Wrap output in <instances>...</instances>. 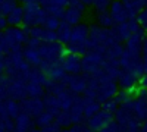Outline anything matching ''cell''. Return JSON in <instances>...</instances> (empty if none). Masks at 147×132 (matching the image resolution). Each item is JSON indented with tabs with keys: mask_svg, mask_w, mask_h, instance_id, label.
I'll return each instance as SVG.
<instances>
[{
	"mask_svg": "<svg viewBox=\"0 0 147 132\" xmlns=\"http://www.w3.org/2000/svg\"><path fill=\"white\" fill-rule=\"evenodd\" d=\"M9 27H21L24 21V7L22 5H15L9 13L6 15Z\"/></svg>",
	"mask_w": 147,
	"mask_h": 132,
	"instance_id": "obj_11",
	"label": "cell"
},
{
	"mask_svg": "<svg viewBox=\"0 0 147 132\" xmlns=\"http://www.w3.org/2000/svg\"><path fill=\"white\" fill-rule=\"evenodd\" d=\"M82 13H84V10L77 7V6H71L68 5L63 10V15H62V22L68 23V25L74 27V25H77V23L81 22V18H82Z\"/></svg>",
	"mask_w": 147,
	"mask_h": 132,
	"instance_id": "obj_9",
	"label": "cell"
},
{
	"mask_svg": "<svg viewBox=\"0 0 147 132\" xmlns=\"http://www.w3.org/2000/svg\"><path fill=\"white\" fill-rule=\"evenodd\" d=\"M112 115H113V113H110V112H107V110L100 109L96 115H93V116L90 117V128L94 129V131H100V129L106 128L110 122L113 121Z\"/></svg>",
	"mask_w": 147,
	"mask_h": 132,
	"instance_id": "obj_7",
	"label": "cell"
},
{
	"mask_svg": "<svg viewBox=\"0 0 147 132\" xmlns=\"http://www.w3.org/2000/svg\"><path fill=\"white\" fill-rule=\"evenodd\" d=\"M141 57L147 62V34H146V37L143 40V46H141Z\"/></svg>",
	"mask_w": 147,
	"mask_h": 132,
	"instance_id": "obj_20",
	"label": "cell"
},
{
	"mask_svg": "<svg viewBox=\"0 0 147 132\" xmlns=\"http://www.w3.org/2000/svg\"><path fill=\"white\" fill-rule=\"evenodd\" d=\"M97 22H99V25L103 27V28H112L113 27V21L109 15V10L97 12Z\"/></svg>",
	"mask_w": 147,
	"mask_h": 132,
	"instance_id": "obj_15",
	"label": "cell"
},
{
	"mask_svg": "<svg viewBox=\"0 0 147 132\" xmlns=\"http://www.w3.org/2000/svg\"><path fill=\"white\" fill-rule=\"evenodd\" d=\"M59 63L65 69L66 74H81L82 72V56L75 54L72 52L65 50V53L62 54V57H60Z\"/></svg>",
	"mask_w": 147,
	"mask_h": 132,
	"instance_id": "obj_2",
	"label": "cell"
},
{
	"mask_svg": "<svg viewBox=\"0 0 147 132\" xmlns=\"http://www.w3.org/2000/svg\"><path fill=\"white\" fill-rule=\"evenodd\" d=\"M6 0H0V15H2V9H3V5H5Z\"/></svg>",
	"mask_w": 147,
	"mask_h": 132,
	"instance_id": "obj_23",
	"label": "cell"
},
{
	"mask_svg": "<svg viewBox=\"0 0 147 132\" xmlns=\"http://www.w3.org/2000/svg\"><path fill=\"white\" fill-rule=\"evenodd\" d=\"M88 32H90V27L85 25V23H77L74 25L71 29V35L69 40L65 44L66 50L72 52L75 54L84 56L87 53V41H88Z\"/></svg>",
	"mask_w": 147,
	"mask_h": 132,
	"instance_id": "obj_1",
	"label": "cell"
},
{
	"mask_svg": "<svg viewBox=\"0 0 147 132\" xmlns=\"http://www.w3.org/2000/svg\"><path fill=\"white\" fill-rule=\"evenodd\" d=\"M137 22H138V25L147 32V6H144L140 12H138V15L136 16Z\"/></svg>",
	"mask_w": 147,
	"mask_h": 132,
	"instance_id": "obj_17",
	"label": "cell"
},
{
	"mask_svg": "<svg viewBox=\"0 0 147 132\" xmlns=\"http://www.w3.org/2000/svg\"><path fill=\"white\" fill-rule=\"evenodd\" d=\"M52 119H53V115L50 113V112H41L38 116H37V123H38L40 126H49L50 125V122H52Z\"/></svg>",
	"mask_w": 147,
	"mask_h": 132,
	"instance_id": "obj_16",
	"label": "cell"
},
{
	"mask_svg": "<svg viewBox=\"0 0 147 132\" xmlns=\"http://www.w3.org/2000/svg\"><path fill=\"white\" fill-rule=\"evenodd\" d=\"M71 29H72V27H71V25H68V23H65V22H60L59 28L56 29L57 41H59V43H62V44L65 46V44L68 43V40H69V35H71Z\"/></svg>",
	"mask_w": 147,
	"mask_h": 132,
	"instance_id": "obj_14",
	"label": "cell"
},
{
	"mask_svg": "<svg viewBox=\"0 0 147 132\" xmlns=\"http://www.w3.org/2000/svg\"><path fill=\"white\" fill-rule=\"evenodd\" d=\"M140 82V78L131 70H121V74L116 79V84L121 90H134Z\"/></svg>",
	"mask_w": 147,
	"mask_h": 132,
	"instance_id": "obj_6",
	"label": "cell"
},
{
	"mask_svg": "<svg viewBox=\"0 0 147 132\" xmlns=\"http://www.w3.org/2000/svg\"><path fill=\"white\" fill-rule=\"evenodd\" d=\"M109 15L113 21V25L115 23H122L128 21V15H127V10L124 7V5L121 3V0H112V3L109 6Z\"/></svg>",
	"mask_w": 147,
	"mask_h": 132,
	"instance_id": "obj_8",
	"label": "cell"
},
{
	"mask_svg": "<svg viewBox=\"0 0 147 132\" xmlns=\"http://www.w3.org/2000/svg\"><path fill=\"white\" fill-rule=\"evenodd\" d=\"M5 72V56L0 57V75Z\"/></svg>",
	"mask_w": 147,
	"mask_h": 132,
	"instance_id": "obj_22",
	"label": "cell"
},
{
	"mask_svg": "<svg viewBox=\"0 0 147 132\" xmlns=\"http://www.w3.org/2000/svg\"><path fill=\"white\" fill-rule=\"evenodd\" d=\"M21 110H24V113H27L30 116L37 117L44 110V103L38 97H30V98L25 97L21 103Z\"/></svg>",
	"mask_w": 147,
	"mask_h": 132,
	"instance_id": "obj_5",
	"label": "cell"
},
{
	"mask_svg": "<svg viewBox=\"0 0 147 132\" xmlns=\"http://www.w3.org/2000/svg\"><path fill=\"white\" fill-rule=\"evenodd\" d=\"M141 128H143V129H144V132H147V121H146V122H144V125H143V126H141Z\"/></svg>",
	"mask_w": 147,
	"mask_h": 132,
	"instance_id": "obj_24",
	"label": "cell"
},
{
	"mask_svg": "<svg viewBox=\"0 0 147 132\" xmlns=\"http://www.w3.org/2000/svg\"><path fill=\"white\" fill-rule=\"evenodd\" d=\"M40 3H41L43 7H49V6L66 7L68 6V0H40Z\"/></svg>",
	"mask_w": 147,
	"mask_h": 132,
	"instance_id": "obj_19",
	"label": "cell"
},
{
	"mask_svg": "<svg viewBox=\"0 0 147 132\" xmlns=\"http://www.w3.org/2000/svg\"><path fill=\"white\" fill-rule=\"evenodd\" d=\"M122 53H124V46L121 43H115L112 46H109L105 50V57L106 59H113V60H119Z\"/></svg>",
	"mask_w": 147,
	"mask_h": 132,
	"instance_id": "obj_13",
	"label": "cell"
},
{
	"mask_svg": "<svg viewBox=\"0 0 147 132\" xmlns=\"http://www.w3.org/2000/svg\"><path fill=\"white\" fill-rule=\"evenodd\" d=\"M65 87L74 92V94H81L87 88V75L81 74H68L63 79Z\"/></svg>",
	"mask_w": 147,
	"mask_h": 132,
	"instance_id": "obj_4",
	"label": "cell"
},
{
	"mask_svg": "<svg viewBox=\"0 0 147 132\" xmlns=\"http://www.w3.org/2000/svg\"><path fill=\"white\" fill-rule=\"evenodd\" d=\"M112 0H93L91 6L97 10V12H103V10H107Z\"/></svg>",
	"mask_w": 147,
	"mask_h": 132,
	"instance_id": "obj_18",
	"label": "cell"
},
{
	"mask_svg": "<svg viewBox=\"0 0 147 132\" xmlns=\"http://www.w3.org/2000/svg\"><path fill=\"white\" fill-rule=\"evenodd\" d=\"M138 28H140V25H138L137 19L134 18V19H128L125 22H122V23H115V25L112 27V31L115 32V35H116V38H118L119 43H122V41L125 43L129 38V35L134 31H137Z\"/></svg>",
	"mask_w": 147,
	"mask_h": 132,
	"instance_id": "obj_3",
	"label": "cell"
},
{
	"mask_svg": "<svg viewBox=\"0 0 147 132\" xmlns=\"http://www.w3.org/2000/svg\"><path fill=\"white\" fill-rule=\"evenodd\" d=\"M121 3L124 5V7L127 10L128 19H134L138 15V12L144 7L141 0H121Z\"/></svg>",
	"mask_w": 147,
	"mask_h": 132,
	"instance_id": "obj_12",
	"label": "cell"
},
{
	"mask_svg": "<svg viewBox=\"0 0 147 132\" xmlns=\"http://www.w3.org/2000/svg\"><path fill=\"white\" fill-rule=\"evenodd\" d=\"M10 2H15V3H16V2H18V0H10Z\"/></svg>",
	"mask_w": 147,
	"mask_h": 132,
	"instance_id": "obj_25",
	"label": "cell"
},
{
	"mask_svg": "<svg viewBox=\"0 0 147 132\" xmlns=\"http://www.w3.org/2000/svg\"><path fill=\"white\" fill-rule=\"evenodd\" d=\"M9 27V23H7V19H6V16H3V15H0V31H5L6 28Z\"/></svg>",
	"mask_w": 147,
	"mask_h": 132,
	"instance_id": "obj_21",
	"label": "cell"
},
{
	"mask_svg": "<svg viewBox=\"0 0 147 132\" xmlns=\"http://www.w3.org/2000/svg\"><path fill=\"white\" fill-rule=\"evenodd\" d=\"M22 56H24V59L27 60V63L30 66H38L40 62H41V56H40V52H38V47L24 46Z\"/></svg>",
	"mask_w": 147,
	"mask_h": 132,
	"instance_id": "obj_10",
	"label": "cell"
}]
</instances>
